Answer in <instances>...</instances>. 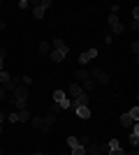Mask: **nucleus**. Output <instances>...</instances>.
<instances>
[{
    "mask_svg": "<svg viewBox=\"0 0 139 155\" xmlns=\"http://www.w3.org/2000/svg\"><path fill=\"white\" fill-rule=\"evenodd\" d=\"M53 104H58L63 111L72 107V102H70V97H67L65 91H53Z\"/></svg>",
    "mask_w": 139,
    "mask_h": 155,
    "instance_id": "obj_1",
    "label": "nucleus"
},
{
    "mask_svg": "<svg viewBox=\"0 0 139 155\" xmlns=\"http://www.w3.org/2000/svg\"><path fill=\"white\" fill-rule=\"evenodd\" d=\"M72 102V107H88L91 104V97H88V93H81V95H77L74 100H70Z\"/></svg>",
    "mask_w": 139,
    "mask_h": 155,
    "instance_id": "obj_2",
    "label": "nucleus"
},
{
    "mask_svg": "<svg viewBox=\"0 0 139 155\" xmlns=\"http://www.w3.org/2000/svg\"><path fill=\"white\" fill-rule=\"evenodd\" d=\"M67 53H70V49H51V53H49V56H51L53 63H60V60L65 58Z\"/></svg>",
    "mask_w": 139,
    "mask_h": 155,
    "instance_id": "obj_3",
    "label": "nucleus"
},
{
    "mask_svg": "<svg viewBox=\"0 0 139 155\" xmlns=\"http://www.w3.org/2000/svg\"><path fill=\"white\" fill-rule=\"evenodd\" d=\"M65 93H67V97H70V100H74V97L81 95L84 91H81V84H79V81H74V84H70V88H67Z\"/></svg>",
    "mask_w": 139,
    "mask_h": 155,
    "instance_id": "obj_4",
    "label": "nucleus"
},
{
    "mask_svg": "<svg viewBox=\"0 0 139 155\" xmlns=\"http://www.w3.org/2000/svg\"><path fill=\"white\" fill-rule=\"evenodd\" d=\"M14 100H28V95H30V93H28V88H26V86H16V88H14Z\"/></svg>",
    "mask_w": 139,
    "mask_h": 155,
    "instance_id": "obj_5",
    "label": "nucleus"
},
{
    "mask_svg": "<svg viewBox=\"0 0 139 155\" xmlns=\"http://www.w3.org/2000/svg\"><path fill=\"white\" fill-rule=\"evenodd\" d=\"M98 58V49H88V51H84L79 56V63L84 65V63H88V60H95Z\"/></svg>",
    "mask_w": 139,
    "mask_h": 155,
    "instance_id": "obj_6",
    "label": "nucleus"
},
{
    "mask_svg": "<svg viewBox=\"0 0 139 155\" xmlns=\"http://www.w3.org/2000/svg\"><path fill=\"white\" fill-rule=\"evenodd\" d=\"M74 114H77V118H91V107H74Z\"/></svg>",
    "mask_w": 139,
    "mask_h": 155,
    "instance_id": "obj_7",
    "label": "nucleus"
},
{
    "mask_svg": "<svg viewBox=\"0 0 139 155\" xmlns=\"http://www.w3.org/2000/svg\"><path fill=\"white\" fill-rule=\"evenodd\" d=\"M93 77L98 79V84H102V86L109 84V74H107V72H102V70H95V72H93Z\"/></svg>",
    "mask_w": 139,
    "mask_h": 155,
    "instance_id": "obj_8",
    "label": "nucleus"
},
{
    "mask_svg": "<svg viewBox=\"0 0 139 155\" xmlns=\"http://www.w3.org/2000/svg\"><path fill=\"white\" fill-rule=\"evenodd\" d=\"M130 143H132L134 148H137V143H139V123H134L132 132H130Z\"/></svg>",
    "mask_w": 139,
    "mask_h": 155,
    "instance_id": "obj_9",
    "label": "nucleus"
},
{
    "mask_svg": "<svg viewBox=\"0 0 139 155\" xmlns=\"http://www.w3.org/2000/svg\"><path fill=\"white\" fill-rule=\"evenodd\" d=\"M44 14H46V9L40 5V2H35V7H33V16H35V19H42Z\"/></svg>",
    "mask_w": 139,
    "mask_h": 155,
    "instance_id": "obj_10",
    "label": "nucleus"
},
{
    "mask_svg": "<svg viewBox=\"0 0 139 155\" xmlns=\"http://www.w3.org/2000/svg\"><path fill=\"white\" fill-rule=\"evenodd\" d=\"M88 79H91V74H88L84 67H81V70H77V81H81V84H84V81H88Z\"/></svg>",
    "mask_w": 139,
    "mask_h": 155,
    "instance_id": "obj_11",
    "label": "nucleus"
},
{
    "mask_svg": "<svg viewBox=\"0 0 139 155\" xmlns=\"http://www.w3.org/2000/svg\"><path fill=\"white\" fill-rule=\"evenodd\" d=\"M30 118H33V114H30L28 109H21L19 111V123H26V120H30Z\"/></svg>",
    "mask_w": 139,
    "mask_h": 155,
    "instance_id": "obj_12",
    "label": "nucleus"
},
{
    "mask_svg": "<svg viewBox=\"0 0 139 155\" xmlns=\"http://www.w3.org/2000/svg\"><path fill=\"white\" fill-rule=\"evenodd\" d=\"M81 91H84V93L95 91V81H91V79H88V81H84V84H81Z\"/></svg>",
    "mask_w": 139,
    "mask_h": 155,
    "instance_id": "obj_13",
    "label": "nucleus"
},
{
    "mask_svg": "<svg viewBox=\"0 0 139 155\" xmlns=\"http://www.w3.org/2000/svg\"><path fill=\"white\" fill-rule=\"evenodd\" d=\"M9 81H12V74L2 70V72H0V84H2V86H7V84H9Z\"/></svg>",
    "mask_w": 139,
    "mask_h": 155,
    "instance_id": "obj_14",
    "label": "nucleus"
},
{
    "mask_svg": "<svg viewBox=\"0 0 139 155\" xmlns=\"http://www.w3.org/2000/svg\"><path fill=\"white\" fill-rule=\"evenodd\" d=\"M51 49H70V46H67L65 42L58 37V39H53V42H51Z\"/></svg>",
    "mask_w": 139,
    "mask_h": 155,
    "instance_id": "obj_15",
    "label": "nucleus"
},
{
    "mask_svg": "<svg viewBox=\"0 0 139 155\" xmlns=\"http://www.w3.org/2000/svg\"><path fill=\"white\" fill-rule=\"evenodd\" d=\"M40 53H51V42H40Z\"/></svg>",
    "mask_w": 139,
    "mask_h": 155,
    "instance_id": "obj_16",
    "label": "nucleus"
},
{
    "mask_svg": "<svg viewBox=\"0 0 139 155\" xmlns=\"http://www.w3.org/2000/svg\"><path fill=\"white\" fill-rule=\"evenodd\" d=\"M127 116L132 118V123H137V120H139V107H132V109L127 111Z\"/></svg>",
    "mask_w": 139,
    "mask_h": 155,
    "instance_id": "obj_17",
    "label": "nucleus"
},
{
    "mask_svg": "<svg viewBox=\"0 0 139 155\" xmlns=\"http://www.w3.org/2000/svg\"><path fill=\"white\" fill-rule=\"evenodd\" d=\"M121 125H123V127H130V125H132V118L127 116V114H123V116H121Z\"/></svg>",
    "mask_w": 139,
    "mask_h": 155,
    "instance_id": "obj_18",
    "label": "nucleus"
},
{
    "mask_svg": "<svg viewBox=\"0 0 139 155\" xmlns=\"http://www.w3.org/2000/svg\"><path fill=\"white\" fill-rule=\"evenodd\" d=\"M30 123H33V127H40V130H42V125H44V118L33 116V118H30Z\"/></svg>",
    "mask_w": 139,
    "mask_h": 155,
    "instance_id": "obj_19",
    "label": "nucleus"
},
{
    "mask_svg": "<svg viewBox=\"0 0 139 155\" xmlns=\"http://www.w3.org/2000/svg\"><path fill=\"white\" fill-rule=\"evenodd\" d=\"M7 120H9V123H19V111H9V114H7Z\"/></svg>",
    "mask_w": 139,
    "mask_h": 155,
    "instance_id": "obj_20",
    "label": "nucleus"
},
{
    "mask_svg": "<svg viewBox=\"0 0 139 155\" xmlns=\"http://www.w3.org/2000/svg\"><path fill=\"white\" fill-rule=\"evenodd\" d=\"M70 155H86V148L79 143V146H74V148H72V153H70Z\"/></svg>",
    "mask_w": 139,
    "mask_h": 155,
    "instance_id": "obj_21",
    "label": "nucleus"
},
{
    "mask_svg": "<svg viewBox=\"0 0 139 155\" xmlns=\"http://www.w3.org/2000/svg\"><path fill=\"white\" fill-rule=\"evenodd\" d=\"M107 148H109V150H116V148H121V141H118V139H111V141L107 143Z\"/></svg>",
    "mask_w": 139,
    "mask_h": 155,
    "instance_id": "obj_22",
    "label": "nucleus"
},
{
    "mask_svg": "<svg viewBox=\"0 0 139 155\" xmlns=\"http://www.w3.org/2000/svg\"><path fill=\"white\" fill-rule=\"evenodd\" d=\"M67 146H70V148L79 146V139H77V137H67Z\"/></svg>",
    "mask_w": 139,
    "mask_h": 155,
    "instance_id": "obj_23",
    "label": "nucleus"
},
{
    "mask_svg": "<svg viewBox=\"0 0 139 155\" xmlns=\"http://www.w3.org/2000/svg\"><path fill=\"white\" fill-rule=\"evenodd\" d=\"M107 23H109V26H116V23H121V21H118V16H116V14H109Z\"/></svg>",
    "mask_w": 139,
    "mask_h": 155,
    "instance_id": "obj_24",
    "label": "nucleus"
},
{
    "mask_svg": "<svg viewBox=\"0 0 139 155\" xmlns=\"http://www.w3.org/2000/svg\"><path fill=\"white\" fill-rule=\"evenodd\" d=\"M125 30V26H121V23H116V26H111V32H116V35H121V32Z\"/></svg>",
    "mask_w": 139,
    "mask_h": 155,
    "instance_id": "obj_25",
    "label": "nucleus"
},
{
    "mask_svg": "<svg viewBox=\"0 0 139 155\" xmlns=\"http://www.w3.org/2000/svg\"><path fill=\"white\" fill-rule=\"evenodd\" d=\"M107 155H127V153H125V150H123V148H116V150H109V153H107Z\"/></svg>",
    "mask_w": 139,
    "mask_h": 155,
    "instance_id": "obj_26",
    "label": "nucleus"
},
{
    "mask_svg": "<svg viewBox=\"0 0 139 155\" xmlns=\"http://www.w3.org/2000/svg\"><path fill=\"white\" fill-rule=\"evenodd\" d=\"M21 81H23V84H21V86H26V88H28V86H30V84H33V79H30V77H21Z\"/></svg>",
    "mask_w": 139,
    "mask_h": 155,
    "instance_id": "obj_27",
    "label": "nucleus"
},
{
    "mask_svg": "<svg viewBox=\"0 0 139 155\" xmlns=\"http://www.w3.org/2000/svg\"><path fill=\"white\" fill-rule=\"evenodd\" d=\"M60 111H63V109H60V107H58V104H53V107H51V114H53V116H58V114H60Z\"/></svg>",
    "mask_w": 139,
    "mask_h": 155,
    "instance_id": "obj_28",
    "label": "nucleus"
},
{
    "mask_svg": "<svg viewBox=\"0 0 139 155\" xmlns=\"http://www.w3.org/2000/svg\"><path fill=\"white\" fill-rule=\"evenodd\" d=\"M132 53H134V56L139 53V42H132Z\"/></svg>",
    "mask_w": 139,
    "mask_h": 155,
    "instance_id": "obj_29",
    "label": "nucleus"
},
{
    "mask_svg": "<svg viewBox=\"0 0 139 155\" xmlns=\"http://www.w3.org/2000/svg\"><path fill=\"white\" fill-rule=\"evenodd\" d=\"M5 56H7V49H5V46H0V60H5Z\"/></svg>",
    "mask_w": 139,
    "mask_h": 155,
    "instance_id": "obj_30",
    "label": "nucleus"
},
{
    "mask_svg": "<svg viewBox=\"0 0 139 155\" xmlns=\"http://www.w3.org/2000/svg\"><path fill=\"white\" fill-rule=\"evenodd\" d=\"M5 97H7V91H5V88H2V86H0V102H2Z\"/></svg>",
    "mask_w": 139,
    "mask_h": 155,
    "instance_id": "obj_31",
    "label": "nucleus"
},
{
    "mask_svg": "<svg viewBox=\"0 0 139 155\" xmlns=\"http://www.w3.org/2000/svg\"><path fill=\"white\" fill-rule=\"evenodd\" d=\"M5 118H7V114H5V111H0V125L5 123Z\"/></svg>",
    "mask_w": 139,
    "mask_h": 155,
    "instance_id": "obj_32",
    "label": "nucleus"
},
{
    "mask_svg": "<svg viewBox=\"0 0 139 155\" xmlns=\"http://www.w3.org/2000/svg\"><path fill=\"white\" fill-rule=\"evenodd\" d=\"M2 30H5V23H2V21H0V32H2Z\"/></svg>",
    "mask_w": 139,
    "mask_h": 155,
    "instance_id": "obj_33",
    "label": "nucleus"
},
{
    "mask_svg": "<svg viewBox=\"0 0 139 155\" xmlns=\"http://www.w3.org/2000/svg\"><path fill=\"white\" fill-rule=\"evenodd\" d=\"M0 134H2V125H0Z\"/></svg>",
    "mask_w": 139,
    "mask_h": 155,
    "instance_id": "obj_34",
    "label": "nucleus"
},
{
    "mask_svg": "<svg viewBox=\"0 0 139 155\" xmlns=\"http://www.w3.org/2000/svg\"><path fill=\"white\" fill-rule=\"evenodd\" d=\"M33 155H42V153H33Z\"/></svg>",
    "mask_w": 139,
    "mask_h": 155,
    "instance_id": "obj_35",
    "label": "nucleus"
},
{
    "mask_svg": "<svg viewBox=\"0 0 139 155\" xmlns=\"http://www.w3.org/2000/svg\"><path fill=\"white\" fill-rule=\"evenodd\" d=\"M0 155H2V148H0Z\"/></svg>",
    "mask_w": 139,
    "mask_h": 155,
    "instance_id": "obj_36",
    "label": "nucleus"
},
{
    "mask_svg": "<svg viewBox=\"0 0 139 155\" xmlns=\"http://www.w3.org/2000/svg\"><path fill=\"white\" fill-rule=\"evenodd\" d=\"M16 155H23V153H16Z\"/></svg>",
    "mask_w": 139,
    "mask_h": 155,
    "instance_id": "obj_37",
    "label": "nucleus"
},
{
    "mask_svg": "<svg viewBox=\"0 0 139 155\" xmlns=\"http://www.w3.org/2000/svg\"><path fill=\"white\" fill-rule=\"evenodd\" d=\"M42 155H46V153H42Z\"/></svg>",
    "mask_w": 139,
    "mask_h": 155,
    "instance_id": "obj_38",
    "label": "nucleus"
}]
</instances>
